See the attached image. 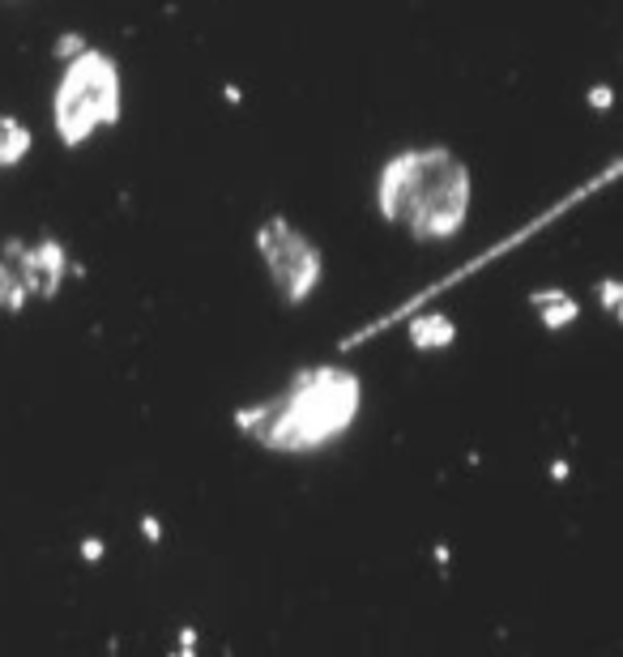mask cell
I'll use <instances>...</instances> for the list:
<instances>
[{
	"mask_svg": "<svg viewBox=\"0 0 623 657\" xmlns=\"http://www.w3.org/2000/svg\"><path fill=\"white\" fill-rule=\"evenodd\" d=\"M120 111V77L103 56H77L69 64L65 82H60L56 99V120L65 128V137L77 141L86 137L94 124L116 120Z\"/></svg>",
	"mask_w": 623,
	"mask_h": 657,
	"instance_id": "obj_2",
	"label": "cell"
},
{
	"mask_svg": "<svg viewBox=\"0 0 623 657\" xmlns=\"http://www.w3.org/2000/svg\"><path fill=\"white\" fill-rule=\"evenodd\" d=\"M385 214L406 218L419 235L444 239L466 214V171L449 154H406L385 171Z\"/></svg>",
	"mask_w": 623,
	"mask_h": 657,
	"instance_id": "obj_1",
	"label": "cell"
},
{
	"mask_svg": "<svg viewBox=\"0 0 623 657\" xmlns=\"http://www.w3.org/2000/svg\"><path fill=\"white\" fill-rule=\"evenodd\" d=\"M265 252H269V265H274L278 282L286 286V295H303L316 282V252L308 248V239L295 235L291 227L278 222V227L265 235Z\"/></svg>",
	"mask_w": 623,
	"mask_h": 657,
	"instance_id": "obj_3",
	"label": "cell"
}]
</instances>
